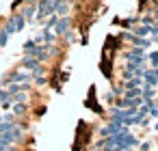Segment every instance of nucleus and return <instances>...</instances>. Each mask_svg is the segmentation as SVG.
I'll list each match as a JSON object with an SVG mask.
<instances>
[{
	"instance_id": "nucleus-2",
	"label": "nucleus",
	"mask_w": 158,
	"mask_h": 151,
	"mask_svg": "<svg viewBox=\"0 0 158 151\" xmlns=\"http://www.w3.org/2000/svg\"><path fill=\"white\" fill-rule=\"evenodd\" d=\"M33 80V76L28 74V71H11V74H7L5 78H2V86L7 89L9 84H24V82H31Z\"/></svg>"
},
{
	"instance_id": "nucleus-16",
	"label": "nucleus",
	"mask_w": 158,
	"mask_h": 151,
	"mask_svg": "<svg viewBox=\"0 0 158 151\" xmlns=\"http://www.w3.org/2000/svg\"><path fill=\"white\" fill-rule=\"evenodd\" d=\"M7 41H9V35H7L2 28H0V46H7Z\"/></svg>"
},
{
	"instance_id": "nucleus-6",
	"label": "nucleus",
	"mask_w": 158,
	"mask_h": 151,
	"mask_svg": "<svg viewBox=\"0 0 158 151\" xmlns=\"http://www.w3.org/2000/svg\"><path fill=\"white\" fill-rule=\"evenodd\" d=\"M65 33H69V20L67 18H59V22L54 24V35L56 37H63Z\"/></svg>"
},
{
	"instance_id": "nucleus-1",
	"label": "nucleus",
	"mask_w": 158,
	"mask_h": 151,
	"mask_svg": "<svg viewBox=\"0 0 158 151\" xmlns=\"http://www.w3.org/2000/svg\"><path fill=\"white\" fill-rule=\"evenodd\" d=\"M61 2H63V0H39V2H37V20H44V18L54 15L56 7Z\"/></svg>"
},
{
	"instance_id": "nucleus-13",
	"label": "nucleus",
	"mask_w": 158,
	"mask_h": 151,
	"mask_svg": "<svg viewBox=\"0 0 158 151\" xmlns=\"http://www.w3.org/2000/svg\"><path fill=\"white\" fill-rule=\"evenodd\" d=\"M2 30H5L7 35H13V33H18V30H15V24H13L11 20H7V24L2 26Z\"/></svg>"
},
{
	"instance_id": "nucleus-7",
	"label": "nucleus",
	"mask_w": 158,
	"mask_h": 151,
	"mask_svg": "<svg viewBox=\"0 0 158 151\" xmlns=\"http://www.w3.org/2000/svg\"><path fill=\"white\" fill-rule=\"evenodd\" d=\"M132 35H136V37H149V35H152V24H143V26H136V28L132 30Z\"/></svg>"
},
{
	"instance_id": "nucleus-18",
	"label": "nucleus",
	"mask_w": 158,
	"mask_h": 151,
	"mask_svg": "<svg viewBox=\"0 0 158 151\" xmlns=\"http://www.w3.org/2000/svg\"><path fill=\"white\" fill-rule=\"evenodd\" d=\"M0 151H9V147L7 145H0Z\"/></svg>"
},
{
	"instance_id": "nucleus-9",
	"label": "nucleus",
	"mask_w": 158,
	"mask_h": 151,
	"mask_svg": "<svg viewBox=\"0 0 158 151\" xmlns=\"http://www.w3.org/2000/svg\"><path fill=\"white\" fill-rule=\"evenodd\" d=\"M126 99H134V97H141V86L139 89H128V91H123L121 93Z\"/></svg>"
},
{
	"instance_id": "nucleus-3",
	"label": "nucleus",
	"mask_w": 158,
	"mask_h": 151,
	"mask_svg": "<svg viewBox=\"0 0 158 151\" xmlns=\"http://www.w3.org/2000/svg\"><path fill=\"white\" fill-rule=\"evenodd\" d=\"M20 67H22L24 71H31L33 76H44V71H46V67H44L37 58H31V56H24V58L20 61Z\"/></svg>"
},
{
	"instance_id": "nucleus-14",
	"label": "nucleus",
	"mask_w": 158,
	"mask_h": 151,
	"mask_svg": "<svg viewBox=\"0 0 158 151\" xmlns=\"http://www.w3.org/2000/svg\"><path fill=\"white\" fill-rule=\"evenodd\" d=\"M31 76H33V74H31ZM33 82H35V84H39V86H44L48 80H46V76H33Z\"/></svg>"
},
{
	"instance_id": "nucleus-19",
	"label": "nucleus",
	"mask_w": 158,
	"mask_h": 151,
	"mask_svg": "<svg viewBox=\"0 0 158 151\" xmlns=\"http://www.w3.org/2000/svg\"><path fill=\"white\" fill-rule=\"evenodd\" d=\"M0 121H2V114H0Z\"/></svg>"
},
{
	"instance_id": "nucleus-17",
	"label": "nucleus",
	"mask_w": 158,
	"mask_h": 151,
	"mask_svg": "<svg viewBox=\"0 0 158 151\" xmlns=\"http://www.w3.org/2000/svg\"><path fill=\"white\" fill-rule=\"evenodd\" d=\"M149 63H152V67H158V52L149 54Z\"/></svg>"
},
{
	"instance_id": "nucleus-11",
	"label": "nucleus",
	"mask_w": 158,
	"mask_h": 151,
	"mask_svg": "<svg viewBox=\"0 0 158 151\" xmlns=\"http://www.w3.org/2000/svg\"><path fill=\"white\" fill-rule=\"evenodd\" d=\"M11 108H13V114H18V117H20V114H24V112L28 110V108H26V104H13Z\"/></svg>"
},
{
	"instance_id": "nucleus-4",
	"label": "nucleus",
	"mask_w": 158,
	"mask_h": 151,
	"mask_svg": "<svg viewBox=\"0 0 158 151\" xmlns=\"http://www.w3.org/2000/svg\"><path fill=\"white\" fill-rule=\"evenodd\" d=\"M126 125H121V123H115V121H110V123H106L104 127H100V136H115V134H119L121 129H123Z\"/></svg>"
},
{
	"instance_id": "nucleus-5",
	"label": "nucleus",
	"mask_w": 158,
	"mask_h": 151,
	"mask_svg": "<svg viewBox=\"0 0 158 151\" xmlns=\"http://www.w3.org/2000/svg\"><path fill=\"white\" fill-rule=\"evenodd\" d=\"M143 78L147 82V86H156L158 84V67H152V69H143Z\"/></svg>"
},
{
	"instance_id": "nucleus-8",
	"label": "nucleus",
	"mask_w": 158,
	"mask_h": 151,
	"mask_svg": "<svg viewBox=\"0 0 158 151\" xmlns=\"http://www.w3.org/2000/svg\"><path fill=\"white\" fill-rule=\"evenodd\" d=\"M11 22L15 24V30H22V28H24V24H26V20H24V15H22V13H15V15L11 18Z\"/></svg>"
},
{
	"instance_id": "nucleus-12",
	"label": "nucleus",
	"mask_w": 158,
	"mask_h": 151,
	"mask_svg": "<svg viewBox=\"0 0 158 151\" xmlns=\"http://www.w3.org/2000/svg\"><path fill=\"white\" fill-rule=\"evenodd\" d=\"M67 11H69V7H67L65 2H61V5L56 7V11H54V13H56V15H61V18H65V15H67Z\"/></svg>"
},
{
	"instance_id": "nucleus-15",
	"label": "nucleus",
	"mask_w": 158,
	"mask_h": 151,
	"mask_svg": "<svg viewBox=\"0 0 158 151\" xmlns=\"http://www.w3.org/2000/svg\"><path fill=\"white\" fill-rule=\"evenodd\" d=\"M7 99H11V93H9L7 89H0V104L7 101Z\"/></svg>"
},
{
	"instance_id": "nucleus-10",
	"label": "nucleus",
	"mask_w": 158,
	"mask_h": 151,
	"mask_svg": "<svg viewBox=\"0 0 158 151\" xmlns=\"http://www.w3.org/2000/svg\"><path fill=\"white\" fill-rule=\"evenodd\" d=\"M35 13H37V5H33V7H24V9H22V15H24V20H31Z\"/></svg>"
}]
</instances>
